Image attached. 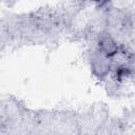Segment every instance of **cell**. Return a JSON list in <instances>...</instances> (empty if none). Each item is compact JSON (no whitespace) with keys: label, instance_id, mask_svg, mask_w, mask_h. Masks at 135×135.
Wrapping results in <instances>:
<instances>
[{"label":"cell","instance_id":"2","mask_svg":"<svg viewBox=\"0 0 135 135\" xmlns=\"http://www.w3.org/2000/svg\"><path fill=\"white\" fill-rule=\"evenodd\" d=\"M99 51L112 57L118 53V45L109 33H101L98 37Z\"/></svg>","mask_w":135,"mask_h":135},{"label":"cell","instance_id":"1","mask_svg":"<svg viewBox=\"0 0 135 135\" xmlns=\"http://www.w3.org/2000/svg\"><path fill=\"white\" fill-rule=\"evenodd\" d=\"M110 56L105 55L104 53L97 51L93 54L91 59V65L93 73L97 77H103L105 76L111 69V60Z\"/></svg>","mask_w":135,"mask_h":135}]
</instances>
